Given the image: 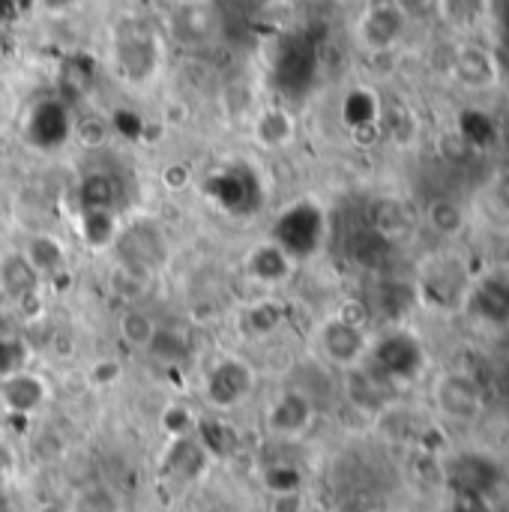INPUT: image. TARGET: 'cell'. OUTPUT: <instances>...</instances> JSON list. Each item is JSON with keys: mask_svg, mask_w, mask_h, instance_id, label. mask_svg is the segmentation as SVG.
<instances>
[{"mask_svg": "<svg viewBox=\"0 0 509 512\" xmlns=\"http://www.w3.org/2000/svg\"><path fill=\"white\" fill-rule=\"evenodd\" d=\"M372 333L363 321H354L342 312L324 318L315 330V348H318V357L339 369V372H348V369H357L369 360V351H372Z\"/></svg>", "mask_w": 509, "mask_h": 512, "instance_id": "1", "label": "cell"}, {"mask_svg": "<svg viewBox=\"0 0 509 512\" xmlns=\"http://www.w3.org/2000/svg\"><path fill=\"white\" fill-rule=\"evenodd\" d=\"M474 270L456 258V255H438L426 264V270L417 279V303H426L429 309L438 312H462L468 285H471Z\"/></svg>", "mask_w": 509, "mask_h": 512, "instance_id": "2", "label": "cell"}, {"mask_svg": "<svg viewBox=\"0 0 509 512\" xmlns=\"http://www.w3.org/2000/svg\"><path fill=\"white\" fill-rule=\"evenodd\" d=\"M462 312L489 330H509V267L486 264L471 276Z\"/></svg>", "mask_w": 509, "mask_h": 512, "instance_id": "3", "label": "cell"}, {"mask_svg": "<svg viewBox=\"0 0 509 512\" xmlns=\"http://www.w3.org/2000/svg\"><path fill=\"white\" fill-rule=\"evenodd\" d=\"M366 366L384 378L387 384H396V381H417L426 369V348L423 342L408 333V330H396L390 336H375L372 339V351H369V360Z\"/></svg>", "mask_w": 509, "mask_h": 512, "instance_id": "4", "label": "cell"}, {"mask_svg": "<svg viewBox=\"0 0 509 512\" xmlns=\"http://www.w3.org/2000/svg\"><path fill=\"white\" fill-rule=\"evenodd\" d=\"M204 402L219 414H234L255 393V372L240 357H219L204 375Z\"/></svg>", "mask_w": 509, "mask_h": 512, "instance_id": "5", "label": "cell"}, {"mask_svg": "<svg viewBox=\"0 0 509 512\" xmlns=\"http://www.w3.org/2000/svg\"><path fill=\"white\" fill-rule=\"evenodd\" d=\"M432 405L435 411L459 426L474 423L483 414V387L468 369H447L432 384Z\"/></svg>", "mask_w": 509, "mask_h": 512, "instance_id": "6", "label": "cell"}, {"mask_svg": "<svg viewBox=\"0 0 509 512\" xmlns=\"http://www.w3.org/2000/svg\"><path fill=\"white\" fill-rule=\"evenodd\" d=\"M318 420V402L312 393L300 387L282 390L267 408H264V432L276 441H300L312 432Z\"/></svg>", "mask_w": 509, "mask_h": 512, "instance_id": "7", "label": "cell"}, {"mask_svg": "<svg viewBox=\"0 0 509 512\" xmlns=\"http://www.w3.org/2000/svg\"><path fill=\"white\" fill-rule=\"evenodd\" d=\"M408 27V12L399 0H378L366 9L363 21H360V36L369 48L384 51L393 48Z\"/></svg>", "mask_w": 509, "mask_h": 512, "instance_id": "8", "label": "cell"}, {"mask_svg": "<svg viewBox=\"0 0 509 512\" xmlns=\"http://www.w3.org/2000/svg\"><path fill=\"white\" fill-rule=\"evenodd\" d=\"M48 402V387L33 372H15L0 381L3 417H33Z\"/></svg>", "mask_w": 509, "mask_h": 512, "instance_id": "9", "label": "cell"}, {"mask_svg": "<svg viewBox=\"0 0 509 512\" xmlns=\"http://www.w3.org/2000/svg\"><path fill=\"white\" fill-rule=\"evenodd\" d=\"M456 78L471 90H486L501 78V57L486 45H462L453 60Z\"/></svg>", "mask_w": 509, "mask_h": 512, "instance_id": "10", "label": "cell"}, {"mask_svg": "<svg viewBox=\"0 0 509 512\" xmlns=\"http://www.w3.org/2000/svg\"><path fill=\"white\" fill-rule=\"evenodd\" d=\"M117 339L132 351V354H150L159 339V321L153 312L141 303H129L117 312Z\"/></svg>", "mask_w": 509, "mask_h": 512, "instance_id": "11", "label": "cell"}, {"mask_svg": "<svg viewBox=\"0 0 509 512\" xmlns=\"http://www.w3.org/2000/svg\"><path fill=\"white\" fill-rule=\"evenodd\" d=\"M447 477H450L456 495H480V498H486L489 489L498 483V468H495L492 459H486L480 453H462V456L453 459Z\"/></svg>", "mask_w": 509, "mask_h": 512, "instance_id": "12", "label": "cell"}, {"mask_svg": "<svg viewBox=\"0 0 509 512\" xmlns=\"http://www.w3.org/2000/svg\"><path fill=\"white\" fill-rule=\"evenodd\" d=\"M423 219H426V228L435 231L438 237L444 240H453V237H462L468 228H471V213L468 207L453 198V195H438L426 204L423 210Z\"/></svg>", "mask_w": 509, "mask_h": 512, "instance_id": "13", "label": "cell"}, {"mask_svg": "<svg viewBox=\"0 0 509 512\" xmlns=\"http://www.w3.org/2000/svg\"><path fill=\"white\" fill-rule=\"evenodd\" d=\"M36 285H39V273L27 264L21 249L3 255V261H0V294H3V300H18V297L36 291Z\"/></svg>", "mask_w": 509, "mask_h": 512, "instance_id": "14", "label": "cell"}, {"mask_svg": "<svg viewBox=\"0 0 509 512\" xmlns=\"http://www.w3.org/2000/svg\"><path fill=\"white\" fill-rule=\"evenodd\" d=\"M21 255L27 258V264L42 276L48 273H57L63 264H66V249L60 246V240H54L51 234H33L24 246H21Z\"/></svg>", "mask_w": 509, "mask_h": 512, "instance_id": "15", "label": "cell"}, {"mask_svg": "<svg viewBox=\"0 0 509 512\" xmlns=\"http://www.w3.org/2000/svg\"><path fill=\"white\" fill-rule=\"evenodd\" d=\"M255 135L267 147H285L294 138V120H291V114H285L279 108L261 111L258 126H255Z\"/></svg>", "mask_w": 509, "mask_h": 512, "instance_id": "16", "label": "cell"}, {"mask_svg": "<svg viewBox=\"0 0 509 512\" xmlns=\"http://www.w3.org/2000/svg\"><path fill=\"white\" fill-rule=\"evenodd\" d=\"M489 201H492V207L501 216L509 219V165L492 174V180H489Z\"/></svg>", "mask_w": 509, "mask_h": 512, "instance_id": "17", "label": "cell"}, {"mask_svg": "<svg viewBox=\"0 0 509 512\" xmlns=\"http://www.w3.org/2000/svg\"><path fill=\"white\" fill-rule=\"evenodd\" d=\"M117 378H120V363L117 360H102L87 372V381L93 387H111V384H117Z\"/></svg>", "mask_w": 509, "mask_h": 512, "instance_id": "18", "label": "cell"}, {"mask_svg": "<svg viewBox=\"0 0 509 512\" xmlns=\"http://www.w3.org/2000/svg\"><path fill=\"white\" fill-rule=\"evenodd\" d=\"M12 471H15V453L9 444L0 441V486L12 477Z\"/></svg>", "mask_w": 509, "mask_h": 512, "instance_id": "19", "label": "cell"}, {"mask_svg": "<svg viewBox=\"0 0 509 512\" xmlns=\"http://www.w3.org/2000/svg\"><path fill=\"white\" fill-rule=\"evenodd\" d=\"M69 512H78V510H69Z\"/></svg>", "mask_w": 509, "mask_h": 512, "instance_id": "20", "label": "cell"}, {"mask_svg": "<svg viewBox=\"0 0 509 512\" xmlns=\"http://www.w3.org/2000/svg\"><path fill=\"white\" fill-rule=\"evenodd\" d=\"M123 512H126V510H123Z\"/></svg>", "mask_w": 509, "mask_h": 512, "instance_id": "21", "label": "cell"}]
</instances>
